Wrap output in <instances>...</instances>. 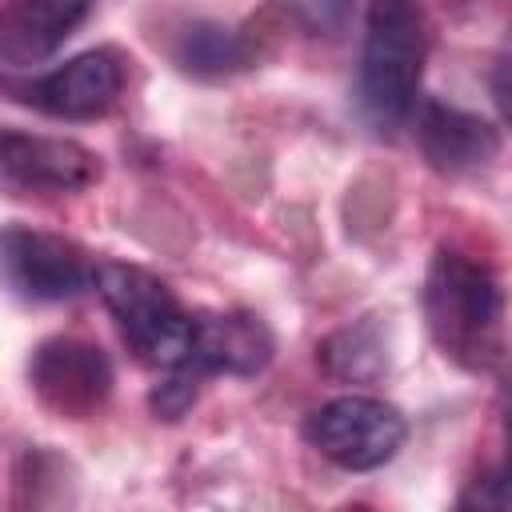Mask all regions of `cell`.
I'll return each mask as SVG.
<instances>
[{"mask_svg": "<svg viewBox=\"0 0 512 512\" xmlns=\"http://www.w3.org/2000/svg\"><path fill=\"white\" fill-rule=\"evenodd\" d=\"M92 264L84 252L52 232L8 224L0 228V284L32 304L76 300L92 288Z\"/></svg>", "mask_w": 512, "mask_h": 512, "instance_id": "5b68a950", "label": "cell"}, {"mask_svg": "<svg viewBox=\"0 0 512 512\" xmlns=\"http://www.w3.org/2000/svg\"><path fill=\"white\" fill-rule=\"evenodd\" d=\"M276 340L260 316L248 312H200L192 316V344L184 364L200 376H256L268 368Z\"/></svg>", "mask_w": 512, "mask_h": 512, "instance_id": "9c48e42d", "label": "cell"}, {"mask_svg": "<svg viewBox=\"0 0 512 512\" xmlns=\"http://www.w3.org/2000/svg\"><path fill=\"white\" fill-rule=\"evenodd\" d=\"M100 176L96 152L68 136H40L0 124V180L24 192H80Z\"/></svg>", "mask_w": 512, "mask_h": 512, "instance_id": "52a82bcc", "label": "cell"}, {"mask_svg": "<svg viewBox=\"0 0 512 512\" xmlns=\"http://www.w3.org/2000/svg\"><path fill=\"white\" fill-rule=\"evenodd\" d=\"M176 60L184 72L216 80V76H232L244 72L252 64V44L244 32H236L232 24L220 20H196L184 28L180 44H176Z\"/></svg>", "mask_w": 512, "mask_h": 512, "instance_id": "4fadbf2b", "label": "cell"}, {"mask_svg": "<svg viewBox=\"0 0 512 512\" xmlns=\"http://www.w3.org/2000/svg\"><path fill=\"white\" fill-rule=\"evenodd\" d=\"M424 24L412 0H372L360 52V112L376 132H396L420 104Z\"/></svg>", "mask_w": 512, "mask_h": 512, "instance_id": "7a4b0ae2", "label": "cell"}, {"mask_svg": "<svg viewBox=\"0 0 512 512\" xmlns=\"http://www.w3.org/2000/svg\"><path fill=\"white\" fill-rule=\"evenodd\" d=\"M96 292L104 296L108 312L116 316L124 340L132 344V352L156 368H176L188 356L192 344V312H184V304L176 300V292L136 268V264H100L92 272Z\"/></svg>", "mask_w": 512, "mask_h": 512, "instance_id": "3957f363", "label": "cell"}, {"mask_svg": "<svg viewBox=\"0 0 512 512\" xmlns=\"http://www.w3.org/2000/svg\"><path fill=\"white\" fill-rule=\"evenodd\" d=\"M416 136L432 168L448 176L480 172L500 156V132L496 124L480 120L476 112H464L444 100L416 104Z\"/></svg>", "mask_w": 512, "mask_h": 512, "instance_id": "30bf717a", "label": "cell"}, {"mask_svg": "<svg viewBox=\"0 0 512 512\" xmlns=\"http://www.w3.org/2000/svg\"><path fill=\"white\" fill-rule=\"evenodd\" d=\"M292 4V12L308 24V28H316V32H340L344 24H348V16H352V0H288Z\"/></svg>", "mask_w": 512, "mask_h": 512, "instance_id": "9a60e30c", "label": "cell"}, {"mask_svg": "<svg viewBox=\"0 0 512 512\" xmlns=\"http://www.w3.org/2000/svg\"><path fill=\"white\" fill-rule=\"evenodd\" d=\"M200 372H192L188 364H176L168 368V376L152 388V412L164 416V420H180L192 404H196V392H200Z\"/></svg>", "mask_w": 512, "mask_h": 512, "instance_id": "5bb4252c", "label": "cell"}, {"mask_svg": "<svg viewBox=\"0 0 512 512\" xmlns=\"http://www.w3.org/2000/svg\"><path fill=\"white\" fill-rule=\"evenodd\" d=\"M320 368L340 384H376L388 372V328L376 316H360L316 344Z\"/></svg>", "mask_w": 512, "mask_h": 512, "instance_id": "7c38bea8", "label": "cell"}, {"mask_svg": "<svg viewBox=\"0 0 512 512\" xmlns=\"http://www.w3.org/2000/svg\"><path fill=\"white\" fill-rule=\"evenodd\" d=\"M424 316L432 340L456 364L484 372L500 360V320H504V292L488 264L440 248L428 268L424 284Z\"/></svg>", "mask_w": 512, "mask_h": 512, "instance_id": "6da1fadb", "label": "cell"}, {"mask_svg": "<svg viewBox=\"0 0 512 512\" xmlns=\"http://www.w3.org/2000/svg\"><path fill=\"white\" fill-rule=\"evenodd\" d=\"M28 380L44 408L68 420H84L112 392V360L88 340L52 336L32 352Z\"/></svg>", "mask_w": 512, "mask_h": 512, "instance_id": "8992f818", "label": "cell"}, {"mask_svg": "<svg viewBox=\"0 0 512 512\" xmlns=\"http://www.w3.org/2000/svg\"><path fill=\"white\" fill-rule=\"evenodd\" d=\"M304 436L332 464H340L348 472H372L404 448L408 420L388 400L348 392V396H336V400L320 404L308 416Z\"/></svg>", "mask_w": 512, "mask_h": 512, "instance_id": "277c9868", "label": "cell"}, {"mask_svg": "<svg viewBox=\"0 0 512 512\" xmlns=\"http://www.w3.org/2000/svg\"><path fill=\"white\" fill-rule=\"evenodd\" d=\"M92 12V0H4L0 60L28 68L48 60Z\"/></svg>", "mask_w": 512, "mask_h": 512, "instance_id": "8fae6325", "label": "cell"}, {"mask_svg": "<svg viewBox=\"0 0 512 512\" xmlns=\"http://www.w3.org/2000/svg\"><path fill=\"white\" fill-rule=\"evenodd\" d=\"M120 88H124V60L112 48H88L16 92L24 104L48 116L92 120V116H104L120 100Z\"/></svg>", "mask_w": 512, "mask_h": 512, "instance_id": "ba28073f", "label": "cell"}]
</instances>
